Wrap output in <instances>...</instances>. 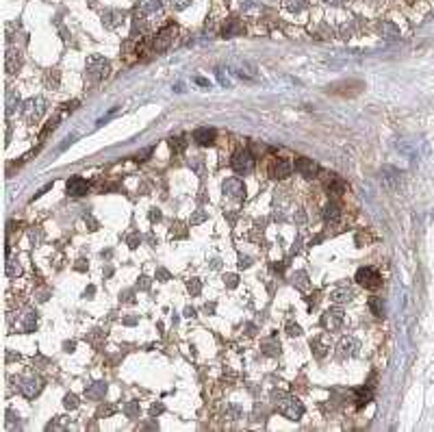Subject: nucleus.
Returning a JSON list of instances; mask_svg holds the SVG:
<instances>
[{
    "label": "nucleus",
    "mask_w": 434,
    "mask_h": 432,
    "mask_svg": "<svg viewBox=\"0 0 434 432\" xmlns=\"http://www.w3.org/2000/svg\"><path fill=\"white\" fill-rule=\"evenodd\" d=\"M271 400H273V404L278 406V411H280L287 419H291V422H298V419H302V415H304V404H302L295 395L273 391Z\"/></svg>",
    "instance_id": "f257e3e1"
},
{
    "label": "nucleus",
    "mask_w": 434,
    "mask_h": 432,
    "mask_svg": "<svg viewBox=\"0 0 434 432\" xmlns=\"http://www.w3.org/2000/svg\"><path fill=\"white\" fill-rule=\"evenodd\" d=\"M111 74V63L104 57H89L87 59V79L91 83H100L109 79Z\"/></svg>",
    "instance_id": "f03ea898"
},
{
    "label": "nucleus",
    "mask_w": 434,
    "mask_h": 432,
    "mask_svg": "<svg viewBox=\"0 0 434 432\" xmlns=\"http://www.w3.org/2000/svg\"><path fill=\"white\" fill-rule=\"evenodd\" d=\"M46 111V100L44 98H28L24 105H22V117L28 124H37L41 115Z\"/></svg>",
    "instance_id": "7ed1b4c3"
},
{
    "label": "nucleus",
    "mask_w": 434,
    "mask_h": 432,
    "mask_svg": "<svg viewBox=\"0 0 434 432\" xmlns=\"http://www.w3.org/2000/svg\"><path fill=\"white\" fill-rule=\"evenodd\" d=\"M174 37H176V26H174V24H168V26H163L161 31L154 35L150 48H152L154 52H163V50H168V48L174 44Z\"/></svg>",
    "instance_id": "20e7f679"
},
{
    "label": "nucleus",
    "mask_w": 434,
    "mask_h": 432,
    "mask_svg": "<svg viewBox=\"0 0 434 432\" xmlns=\"http://www.w3.org/2000/svg\"><path fill=\"white\" fill-rule=\"evenodd\" d=\"M356 283L360 287H365V289L373 291L382 285V276H380V272L373 267H360L358 272H356Z\"/></svg>",
    "instance_id": "39448f33"
},
{
    "label": "nucleus",
    "mask_w": 434,
    "mask_h": 432,
    "mask_svg": "<svg viewBox=\"0 0 434 432\" xmlns=\"http://www.w3.org/2000/svg\"><path fill=\"white\" fill-rule=\"evenodd\" d=\"M254 157H252V152L250 150H246V148H241V150H237V152L233 154V159H230V165H233V170L235 172H239V174H250L254 170Z\"/></svg>",
    "instance_id": "423d86ee"
},
{
    "label": "nucleus",
    "mask_w": 434,
    "mask_h": 432,
    "mask_svg": "<svg viewBox=\"0 0 434 432\" xmlns=\"http://www.w3.org/2000/svg\"><path fill=\"white\" fill-rule=\"evenodd\" d=\"M17 389H20V393L24 395V398L33 400L37 398V395L41 393V389H44V382H41L39 376H24L17 380Z\"/></svg>",
    "instance_id": "0eeeda50"
},
{
    "label": "nucleus",
    "mask_w": 434,
    "mask_h": 432,
    "mask_svg": "<svg viewBox=\"0 0 434 432\" xmlns=\"http://www.w3.org/2000/svg\"><path fill=\"white\" fill-rule=\"evenodd\" d=\"M343 320H346V315H343V309L341 307H332V309H326L324 315H322V326L328 330V332H335L343 326Z\"/></svg>",
    "instance_id": "6e6552de"
},
{
    "label": "nucleus",
    "mask_w": 434,
    "mask_h": 432,
    "mask_svg": "<svg viewBox=\"0 0 434 432\" xmlns=\"http://www.w3.org/2000/svg\"><path fill=\"white\" fill-rule=\"evenodd\" d=\"M358 352H360V341L352 337V334L341 337V341L337 343V356L339 358H354Z\"/></svg>",
    "instance_id": "1a4fd4ad"
},
{
    "label": "nucleus",
    "mask_w": 434,
    "mask_h": 432,
    "mask_svg": "<svg viewBox=\"0 0 434 432\" xmlns=\"http://www.w3.org/2000/svg\"><path fill=\"white\" fill-rule=\"evenodd\" d=\"M291 172H293V163L287 159H271L269 165H267V174H269L271 178H278V181H282V178H289Z\"/></svg>",
    "instance_id": "9d476101"
},
{
    "label": "nucleus",
    "mask_w": 434,
    "mask_h": 432,
    "mask_svg": "<svg viewBox=\"0 0 434 432\" xmlns=\"http://www.w3.org/2000/svg\"><path fill=\"white\" fill-rule=\"evenodd\" d=\"M17 330H22V332H33L35 328H37V313H35L33 309H24L17 313V322L13 324Z\"/></svg>",
    "instance_id": "9b49d317"
},
{
    "label": "nucleus",
    "mask_w": 434,
    "mask_h": 432,
    "mask_svg": "<svg viewBox=\"0 0 434 432\" xmlns=\"http://www.w3.org/2000/svg\"><path fill=\"white\" fill-rule=\"evenodd\" d=\"M222 189L230 200H243V198H246V185H243L239 178H226Z\"/></svg>",
    "instance_id": "f8f14e48"
},
{
    "label": "nucleus",
    "mask_w": 434,
    "mask_h": 432,
    "mask_svg": "<svg viewBox=\"0 0 434 432\" xmlns=\"http://www.w3.org/2000/svg\"><path fill=\"white\" fill-rule=\"evenodd\" d=\"M293 167H295V172H298L300 176H304V178H315L319 174V165L315 163L313 159H306V157L295 159Z\"/></svg>",
    "instance_id": "ddd939ff"
},
{
    "label": "nucleus",
    "mask_w": 434,
    "mask_h": 432,
    "mask_svg": "<svg viewBox=\"0 0 434 432\" xmlns=\"http://www.w3.org/2000/svg\"><path fill=\"white\" fill-rule=\"evenodd\" d=\"M65 191H68V196H72V198H81L89 191V183L81 176H72L68 183H65Z\"/></svg>",
    "instance_id": "4468645a"
},
{
    "label": "nucleus",
    "mask_w": 434,
    "mask_h": 432,
    "mask_svg": "<svg viewBox=\"0 0 434 432\" xmlns=\"http://www.w3.org/2000/svg\"><path fill=\"white\" fill-rule=\"evenodd\" d=\"M352 300H354V291H352V287H347V285H339L330 291V302H335L337 307L352 302Z\"/></svg>",
    "instance_id": "2eb2a0df"
},
{
    "label": "nucleus",
    "mask_w": 434,
    "mask_h": 432,
    "mask_svg": "<svg viewBox=\"0 0 434 432\" xmlns=\"http://www.w3.org/2000/svg\"><path fill=\"white\" fill-rule=\"evenodd\" d=\"M341 217H343L341 205H337V202H328V205L324 207V221L328 226H339L341 224Z\"/></svg>",
    "instance_id": "dca6fc26"
},
{
    "label": "nucleus",
    "mask_w": 434,
    "mask_h": 432,
    "mask_svg": "<svg viewBox=\"0 0 434 432\" xmlns=\"http://www.w3.org/2000/svg\"><path fill=\"white\" fill-rule=\"evenodd\" d=\"M215 128H209V126H202V128H195L193 130V141L198 143V146H213L215 143Z\"/></svg>",
    "instance_id": "f3484780"
},
{
    "label": "nucleus",
    "mask_w": 434,
    "mask_h": 432,
    "mask_svg": "<svg viewBox=\"0 0 434 432\" xmlns=\"http://www.w3.org/2000/svg\"><path fill=\"white\" fill-rule=\"evenodd\" d=\"M326 191L330 196H343L347 194V183L341 176H337V174H330L328 181H326Z\"/></svg>",
    "instance_id": "a211bd4d"
},
{
    "label": "nucleus",
    "mask_w": 434,
    "mask_h": 432,
    "mask_svg": "<svg viewBox=\"0 0 434 432\" xmlns=\"http://www.w3.org/2000/svg\"><path fill=\"white\" fill-rule=\"evenodd\" d=\"M4 68H7L9 74H15V72L22 68V55H20V50H15V48H9V50H7V59H4Z\"/></svg>",
    "instance_id": "6ab92c4d"
},
{
    "label": "nucleus",
    "mask_w": 434,
    "mask_h": 432,
    "mask_svg": "<svg viewBox=\"0 0 434 432\" xmlns=\"http://www.w3.org/2000/svg\"><path fill=\"white\" fill-rule=\"evenodd\" d=\"M124 20H126V13H124V11H117V9L104 11V15H102V22L106 28H117Z\"/></svg>",
    "instance_id": "aec40b11"
},
{
    "label": "nucleus",
    "mask_w": 434,
    "mask_h": 432,
    "mask_svg": "<svg viewBox=\"0 0 434 432\" xmlns=\"http://www.w3.org/2000/svg\"><path fill=\"white\" fill-rule=\"evenodd\" d=\"M243 31H246L243 22H241V20H237V17H230V20L224 24L222 35H224V37H237V35H243Z\"/></svg>",
    "instance_id": "412c9836"
},
{
    "label": "nucleus",
    "mask_w": 434,
    "mask_h": 432,
    "mask_svg": "<svg viewBox=\"0 0 434 432\" xmlns=\"http://www.w3.org/2000/svg\"><path fill=\"white\" fill-rule=\"evenodd\" d=\"M161 0H139V4H137V11H139L141 15H154L161 11Z\"/></svg>",
    "instance_id": "4be33fe9"
},
{
    "label": "nucleus",
    "mask_w": 434,
    "mask_h": 432,
    "mask_svg": "<svg viewBox=\"0 0 434 432\" xmlns=\"http://www.w3.org/2000/svg\"><path fill=\"white\" fill-rule=\"evenodd\" d=\"M106 393V382L98 380V382H91L87 389H85V398L87 400H102Z\"/></svg>",
    "instance_id": "5701e85b"
},
{
    "label": "nucleus",
    "mask_w": 434,
    "mask_h": 432,
    "mask_svg": "<svg viewBox=\"0 0 434 432\" xmlns=\"http://www.w3.org/2000/svg\"><path fill=\"white\" fill-rule=\"evenodd\" d=\"M380 33H382L384 39H400V26H395L391 20H384L382 24H380Z\"/></svg>",
    "instance_id": "b1692460"
},
{
    "label": "nucleus",
    "mask_w": 434,
    "mask_h": 432,
    "mask_svg": "<svg viewBox=\"0 0 434 432\" xmlns=\"http://www.w3.org/2000/svg\"><path fill=\"white\" fill-rule=\"evenodd\" d=\"M260 347H263V354H267V356H278V354H280V341H278L276 337L263 339Z\"/></svg>",
    "instance_id": "393cba45"
},
{
    "label": "nucleus",
    "mask_w": 434,
    "mask_h": 432,
    "mask_svg": "<svg viewBox=\"0 0 434 432\" xmlns=\"http://www.w3.org/2000/svg\"><path fill=\"white\" fill-rule=\"evenodd\" d=\"M20 107V94L15 89H7V115L11 117Z\"/></svg>",
    "instance_id": "a878e982"
},
{
    "label": "nucleus",
    "mask_w": 434,
    "mask_h": 432,
    "mask_svg": "<svg viewBox=\"0 0 434 432\" xmlns=\"http://www.w3.org/2000/svg\"><path fill=\"white\" fill-rule=\"evenodd\" d=\"M311 347H313V352H315V356H317V358H324L326 354H328V350H330V345L326 343L324 337L313 339V341H311Z\"/></svg>",
    "instance_id": "bb28decb"
},
{
    "label": "nucleus",
    "mask_w": 434,
    "mask_h": 432,
    "mask_svg": "<svg viewBox=\"0 0 434 432\" xmlns=\"http://www.w3.org/2000/svg\"><path fill=\"white\" fill-rule=\"evenodd\" d=\"M367 307H369V311L376 317H384V311H386V307H384V300L382 298H378V296H373V298H369V302H367Z\"/></svg>",
    "instance_id": "cd10ccee"
},
{
    "label": "nucleus",
    "mask_w": 434,
    "mask_h": 432,
    "mask_svg": "<svg viewBox=\"0 0 434 432\" xmlns=\"http://www.w3.org/2000/svg\"><path fill=\"white\" fill-rule=\"evenodd\" d=\"M308 2H311V0H284V7H287L291 13H302L304 9H308Z\"/></svg>",
    "instance_id": "c85d7f7f"
},
{
    "label": "nucleus",
    "mask_w": 434,
    "mask_h": 432,
    "mask_svg": "<svg viewBox=\"0 0 434 432\" xmlns=\"http://www.w3.org/2000/svg\"><path fill=\"white\" fill-rule=\"evenodd\" d=\"M291 280H293V285L298 287V289H302V291L308 289V274L306 272H295L291 276Z\"/></svg>",
    "instance_id": "c756f323"
},
{
    "label": "nucleus",
    "mask_w": 434,
    "mask_h": 432,
    "mask_svg": "<svg viewBox=\"0 0 434 432\" xmlns=\"http://www.w3.org/2000/svg\"><path fill=\"white\" fill-rule=\"evenodd\" d=\"M7 276L9 278H17V276H22V265H20V261L17 259H13V256H11L9 263H7Z\"/></svg>",
    "instance_id": "7c9ffc66"
},
{
    "label": "nucleus",
    "mask_w": 434,
    "mask_h": 432,
    "mask_svg": "<svg viewBox=\"0 0 434 432\" xmlns=\"http://www.w3.org/2000/svg\"><path fill=\"white\" fill-rule=\"evenodd\" d=\"M354 395H356V400H354L356 406H365L371 400V389H356Z\"/></svg>",
    "instance_id": "2f4dec72"
},
{
    "label": "nucleus",
    "mask_w": 434,
    "mask_h": 432,
    "mask_svg": "<svg viewBox=\"0 0 434 432\" xmlns=\"http://www.w3.org/2000/svg\"><path fill=\"white\" fill-rule=\"evenodd\" d=\"M139 413H141V409H139V402H137V400L128 402V404L124 406V415H126V417H130V419L139 417Z\"/></svg>",
    "instance_id": "473e14b6"
},
{
    "label": "nucleus",
    "mask_w": 434,
    "mask_h": 432,
    "mask_svg": "<svg viewBox=\"0 0 434 432\" xmlns=\"http://www.w3.org/2000/svg\"><path fill=\"white\" fill-rule=\"evenodd\" d=\"M241 415H243L241 409H239V406H235V404H230L228 409L224 411V417L228 419V422H237V419H241Z\"/></svg>",
    "instance_id": "72a5a7b5"
},
{
    "label": "nucleus",
    "mask_w": 434,
    "mask_h": 432,
    "mask_svg": "<svg viewBox=\"0 0 434 432\" xmlns=\"http://www.w3.org/2000/svg\"><path fill=\"white\" fill-rule=\"evenodd\" d=\"M63 406H65L68 411H76V409H79V398H76L74 393H68V395L63 398Z\"/></svg>",
    "instance_id": "f704fd0d"
},
{
    "label": "nucleus",
    "mask_w": 434,
    "mask_h": 432,
    "mask_svg": "<svg viewBox=\"0 0 434 432\" xmlns=\"http://www.w3.org/2000/svg\"><path fill=\"white\" fill-rule=\"evenodd\" d=\"M170 146H172V150H176V152H182V150L187 148V141H185V137H172Z\"/></svg>",
    "instance_id": "c9c22d12"
},
{
    "label": "nucleus",
    "mask_w": 434,
    "mask_h": 432,
    "mask_svg": "<svg viewBox=\"0 0 434 432\" xmlns=\"http://www.w3.org/2000/svg\"><path fill=\"white\" fill-rule=\"evenodd\" d=\"M187 291L191 293V296H198V293L202 291L200 280H198V278H191V280H189V283H187Z\"/></svg>",
    "instance_id": "e433bc0d"
},
{
    "label": "nucleus",
    "mask_w": 434,
    "mask_h": 432,
    "mask_svg": "<svg viewBox=\"0 0 434 432\" xmlns=\"http://www.w3.org/2000/svg\"><path fill=\"white\" fill-rule=\"evenodd\" d=\"M284 330H287V334H289V337H300V334H302V328L298 326V324H293V322H289V324H287V328H284Z\"/></svg>",
    "instance_id": "4c0bfd02"
},
{
    "label": "nucleus",
    "mask_w": 434,
    "mask_h": 432,
    "mask_svg": "<svg viewBox=\"0 0 434 432\" xmlns=\"http://www.w3.org/2000/svg\"><path fill=\"white\" fill-rule=\"evenodd\" d=\"M224 283H226V287L235 289V287L239 285V278H237V274H226V276H224Z\"/></svg>",
    "instance_id": "58836bf2"
},
{
    "label": "nucleus",
    "mask_w": 434,
    "mask_h": 432,
    "mask_svg": "<svg viewBox=\"0 0 434 432\" xmlns=\"http://www.w3.org/2000/svg\"><path fill=\"white\" fill-rule=\"evenodd\" d=\"M191 4V0H172V9L174 11H182Z\"/></svg>",
    "instance_id": "ea45409f"
},
{
    "label": "nucleus",
    "mask_w": 434,
    "mask_h": 432,
    "mask_svg": "<svg viewBox=\"0 0 434 432\" xmlns=\"http://www.w3.org/2000/svg\"><path fill=\"white\" fill-rule=\"evenodd\" d=\"M113 413H115V406L106 404V406H100V409H98V417H111Z\"/></svg>",
    "instance_id": "a19ab883"
},
{
    "label": "nucleus",
    "mask_w": 434,
    "mask_h": 432,
    "mask_svg": "<svg viewBox=\"0 0 434 432\" xmlns=\"http://www.w3.org/2000/svg\"><path fill=\"white\" fill-rule=\"evenodd\" d=\"M189 167H193L195 172H202V157H191V159H189Z\"/></svg>",
    "instance_id": "79ce46f5"
},
{
    "label": "nucleus",
    "mask_w": 434,
    "mask_h": 432,
    "mask_svg": "<svg viewBox=\"0 0 434 432\" xmlns=\"http://www.w3.org/2000/svg\"><path fill=\"white\" fill-rule=\"evenodd\" d=\"M170 235H172V237H174V235H176V237H185L187 230H182V226L176 224V226H172V232H170Z\"/></svg>",
    "instance_id": "37998d69"
},
{
    "label": "nucleus",
    "mask_w": 434,
    "mask_h": 432,
    "mask_svg": "<svg viewBox=\"0 0 434 432\" xmlns=\"http://www.w3.org/2000/svg\"><path fill=\"white\" fill-rule=\"evenodd\" d=\"M163 411H165V406H163V404H152V406H150V415H152V417L161 415Z\"/></svg>",
    "instance_id": "c03bdc74"
},
{
    "label": "nucleus",
    "mask_w": 434,
    "mask_h": 432,
    "mask_svg": "<svg viewBox=\"0 0 434 432\" xmlns=\"http://www.w3.org/2000/svg\"><path fill=\"white\" fill-rule=\"evenodd\" d=\"M65 426H68V419H65V417H57V424H50V428L59 430V428H65Z\"/></svg>",
    "instance_id": "a18cd8bd"
},
{
    "label": "nucleus",
    "mask_w": 434,
    "mask_h": 432,
    "mask_svg": "<svg viewBox=\"0 0 434 432\" xmlns=\"http://www.w3.org/2000/svg\"><path fill=\"white\" fill-rule=\"evenodd\" d=\"M137 287H139V289H148V287H150V278H148V276H141Z\"/></svg>",
    "instance_id": "49530a36"
},
{
    "label": "nucleus",
    "mask_w": 434,
    "mask_h": 432,
    "mask_svg": "<svg viewBox=\"0 0 434 432\" xmlns=\"http://www.w3.org/2000/svg\"><path fill=\"white\" fill-rule=\"evenodd\" d=\"M217 79H219L222 85H230V81H228V76L224 74V70H217Z\"/></svg>",
    "instance_id": "de8ad7c7"
},
{
    "label": "nucleus",
    "mask_w": 434,
    "mask_h": 432,
    "mask_svg": "<svg viewBox=\"0 0 434 432\" xmlns=\"http://www.w3.org/2000/svg\"><path fill=\"white\" fill-rule=\"evenodd\" d=\"M322 2L330 4V7H341V4H346V0H322Z\"/></svg>",
    "instance_id": "09e8293b"
},
{
    "label": "nucleus",
    "mask_w": 434,
    "mask_h": 432,
    "mask_svg": "<svg viewBox=\"0 0 434 432\" xmlns=\"http://www.w3.org/2000/svg\"><path fill=\"white\" fill-rule=\"evenodd\" d=\"M250 265H252L250 256H239V267H250Z\"/></svg>",
    "instance_id": "8fccbe9b"
},
{
    "label": "nucleus",
    "mask_w": 434,
    "mask_h": 432,
    "mask_svg": "<svg viewBox=\"0 0 434 432\" xmlns=\"http://www.w3.org/2000/svg\"><path fill=\"white\" fill-rule=\"evenodd\" d=\"M259 4H254V0H246V4H243V11H254Z\"/></svg>",
    "instance_id": "3c124183"
},
{
    "label": "nucleus",
    "mask_w": 434,
    "mask_h": 432,
    "mask_svg": "<svg viewBox=\"0 0 434 432\" xmlns=\"http://www.w3.org/2000/svg\"><path fill=\"white\" fill-rule=\"evenodd\" d=\"M150 219H152V221H159V219H161V211H159V209H152Z\"/></svg>",
    "instance_id": "603ef678"
},
{
    "label": "nucleus",
    "mask_w": 434,
    "mask_h": 432,
    "mask_svg": "<svg viewBox=\"0 0 434 432\" xmlns=\"http://www.w3.org/2000/svg\"><path fill=\"white\" fill-rule=\"evenodd\" d=\"M139 241H141V237H137V235H133V237H130V239H128V243H130V248H137V243H139Z\"/></svg>",
    "instance_id": "864d4df0"
},
{
    "label": "nucleus",
    "mask_w": 434,
    "mask_h": 432,
    "mask_svg": "<svg viewBox=\"0 0 434 432\" xmlns=\"http://www.w3.org/2000/svg\"><path fill=\"white\" fill-rule=\"evenodd\" d=\"M204 219V213H198V215H193L191 217V224H198V221H202Z\"/></svg>",
    "instance_id": "5fc2aeb1"
},
{
    "label": "nucleus",
    "mask_w": 434,
    "mask_h": 432,
    "mask_svg": "<svg viewBox=\"0 0 434 432\" xmlns=\"http://www.w3.org/2000/svg\"><path fill=\"white\" fill-rule=\"evenodd\" d=\"M195 83H198V85H202V87H211V83L206 81V79H195Z\"/></svg>",
    "instance_id": "6e6d98bb"
},
{
    "label": "nucleus",
    "mask_w": 434,
    "mask_h": 432,
    "mask_svg": "<svg viewBox=\"0 0 434 432\" xmlns=\"http://www.w3.org/2000/svg\"><path fill=\"white\" fill-rule=\"evenodd\" d=\"M76 347V343H65V352H72Z\"/></svg>",
    "instance_id": "4d7b16f0"
},
{
    "label": "nucleus",
    "mask_w": 434,
    "mask_h": 432,
    "mask_svg": "<svg viewBox=\"0 0 434 432\" xmlns=\"http://www.w3.org/2000/svg\"><path fill=\"white\" fill-rule=\"evenodd\" d=\"M185 315H187V317H195V311H193V309H187Z\"/></svg>",
    "instance_id": "13d9d810"
},
{
    "label": "nucleus",
    "mask_w": 434,
    "mask_h": 432,
    "mask_svg": "<svg viewBox=\"0 0 434 432\" xmlns=\"http://www.w3.org/2000/svg\"><path fill=\"white\" fill-rule=\"evenodd\" d=\"M124 324H128V326H133V324H137V320H135V317H128V320L124 322Z\"/></svg>",
    "instance_id": "bf43d9fd"
}]
</instances>
